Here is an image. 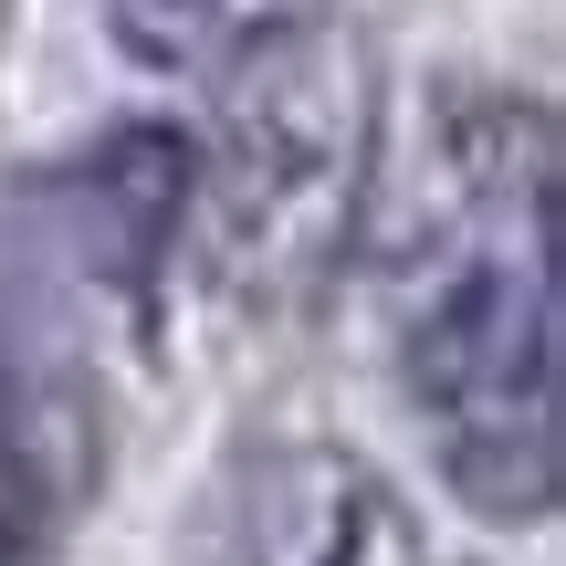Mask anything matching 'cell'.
<instances>
[{
    "mask_svg": "<svg viewBox=\"0 0 566 566\" xmlns=\"http://www.w3.org/2000/svg\"><path fill=\"white\" fill-rule=\"evenodd\" d=\"M304 483H315V493H304V514H294L304 566H462L451 546H430V525H420V514H409L367 462L315 451Z\"/></svg>",
    "mask_w": 566,
    "mask_h": 566,
    "instance_id": "cell-5",
    "label": "cell"
},
{
    "mask_svg": "<svg viewBox=\"0 0 566 566\" xmlns=\"http://www.w3.org/2000/svg\"><path fill=\"white\" fill-rule=\"evenodd\" d=\"M367 168H378V84L336 11L231 63L221 137L210 158H189V221L210 242V273L252 315L315 304L367 221Z\"/></svg>",
    "mask_w": 566,
    "mask_h": 566,
    "instance_id": "cell-2",
    "label": "cell"
},
{
    "mask_svg": "<svg viewBox=\"0 0 566 566\" xmlns=\"http://www.w3.org/2000/svg\"><path fill=\"white\" fill-rule=\"evenodd\" d=\"M556 137L525 95H462L409 189L388 304L399 378L441 483L483 525H546L566 483L556 430Z\"/></svg>",
    "mask_w": 566,
    "mask_h": 566,
    "instance_id": "cell-1",
    "label": "cell"
},
{
    "mask_svg": "<svg viewBox=\"0 0 566 566\" xmlns=\"http://www.w3.org/2000/svg\"><path fill=\"white\" fill-rule=\"evenodd\" d=\"M53 483H63L53 388L32 378V357H21L11 325H0V566H21V556H32V535L53 525Z\"/></svg>",
    "mask_w": 566,
    "mask_h": 566,
    "instance_id": "cell-6",
    "label": "cell"
},
{
    "mask_svg": "<svg viewBox=\"0 0 566 566\" xmlns=\"http://www.w3.org/2000/svg\"><path fill=\"white\" fill-rule=\"evenodd\" d=\"M189 158H200V147L168 137V126H116V137L63 179V200L84 210V252H95L116 283H147L168 252H179V231H189Z\"/></svg>",
    "mask_w": 566,
    "mask_h": 566,
    "instance_id": "cell-3",
    "label": "cell"
},
{
    "mask_svg": "<svg viewBox=\"0 0 566 566\" xmlns=\"http://www.w3.org/2000/svg\"><path fill=\"white\" fill-rule=\"evenodd\" d=\"M336 0H105V32L147 63V74H200L221 84L231 63H252L263 42L325 21Z\"/></svg>",
    "mask_w": 566,
    "mask_h": 566,
    "instance_id": "cell-4",
    "label": "cell"
}]
</instances>
